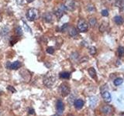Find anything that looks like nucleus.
<instances>
[{
    "label": "nucleus",
    "mask_w": 124,
    "mask_h": 116,
    "mask_svg": "<svg viewBox=\"0 0 124 116\" xmlns=\"http://www.w3.org/2000/svg\"><path fill=\"white\" fill-rule=\"evenodd\" d=\"M113 20H114L116 24L118 25V26L122 25L123 23V22H124L123 18L122 16H120V15H116V16L113 18Z\"/></svg>",
    "instance_id": "13"
},
{
    "label": "nucleus",
    "mask_w": 124,
    "mask_h": 116,
    "mask_svg": "<svg viewBox=\"0 0 124 116\" xmlns=\"http://www.w3.org/2000/svg\"><path fill=\"white\" fill-rule=\"evenodd\" d=\"M67 116H74V115H73L72 114H68Z\"/></svg>",
    "instance_id": "36"
},
{
    "label": "nucleus",
    "mask_w": 124,
    "mask_h": 116,
    "mask_svg": "<svg viewBox=\"0 0 124 116\" xmlns=\"http://www.w3.org/2000/svg\"><path fill=\"white\" fill-rule=\"evenodd\" d=\"M18 41H19V39H18L16 36H11L10 40H9L10 45H11V46H13L15 44H16V43H17Z\"/></svg>",
    "instance_id": "22"
},
{
    "label": "nucleus",
    "mask_w": 124,
    "mask_h": 116,
    "mask_svg": "<svg viewBox=\"0 0 124 116\" xmlns=\"http://www.w3.org/2000/svg\"><path fill=\"white\" fill-rule=\"evenodd\" d=\"M97 101H98V99H95V98H94V97L90 98V106L92 105V108H94Z\"/></svg>",
    "instance_id": "26"
},
{
    "label": "nucleus",
    "mask_w": 124,
    "mask_h": 116,
    "mask_svg": "<svg viewBox=\"0 0 124 116\" xmlns=\"http://www.w3.org/2000/svg\"><path fill=\"white\" fill-rule=\"evenodd\" d=\"M96 51H97V50L95 46H90V47L88 48V53L89 54H91L92 56H94L96 53Z\"/></svg>",
    "instance_id": "21"
},
{
    "label": "nucleus",
    "mask_w": 124,
    "mask_h": 116,
    "mask_svg": "<svg viewBox=\"0 0 124 116\" xmlns=\"http://www.w3.org/2000/svg\"><path fill=\"white\" fill-rule=\"evenodd\" d=\"M8 33H9V28H8L7 26L3 27L1 30V35H2V36H6Z\"/></svg>",
    "instance_id": "24"
},
{
    "label": "nucleus",
    "mask_w": 124,
    "mask_h": 116,
    "mask_svg": "<svg viewBox=\"0 0 124 116\" xmlns=\"http://www.w3.org/2000/svg\"><path fill=\"white\" fill-rule=\"evenodd\" d=\"M74 105H75L76 109L79 110L81 108H82L84 106V101L81 99H77L75 101V102H74Z\"/></svg>",
    "instance_id": "11"
},
{
    "label": "nucleus",
    "mask_w": 124,
    "mask_h": 116,
    "mask_svg": "<svg viewBox=\"0 0 124 116\" xmlns=\"http://www.w3.org/2000/svg\"><path fill=\"white\" fill-rule=\"evenodd\" d=\"M64 6L66 7V9H67V10H69V11H73L75 9V3L73 0H68V1L65 2Z\"/></svg>",
    "instance_id": "8"
},
{
    "label": "nucleus",
    "mask_w": 124,
    "mask_h": 116,
    "mask_svg": "<svg viewBox=\"0 0 124 116\" xmlns=\"http://www.w3.org/2000/svg\"><path fill=\"white\" fill-rule=\"evenodd\" d=\"M78 34V30L75 27H71V29H69V35L71 37H76Z\"/></svg>",
    "instance_id": "14"
},
{
    "label": "nucleus",
    "mask_w": 124,
    "mask_h": 116,
    "mask_svg": "<svg viewBox=\"0 0 124 116\" xmlns=\"http://www.w3.org/2000/svg\"><path fill=\"white\" fill-rule=\"evenodd\" d=\"M122 116H124V114H123V115H122Z\"/></svg>",
    "instance_id": "37"
},
{
    "label": "nucleus",
    "mask_w": 124,
    "mask_h": 116,
    "mask_svg": "<svg viewBox=\"0 0 124 116\" xmlns=\"http://www.w3.org/2000/svg\"><path fill=\"white\" fill-rule=\"evenodd\" d=\"M101 14H102L103 16L106 17L108 15V11L107 9H103V10H102V12H101Z\"/></svg>",
    "instance_id": "30"
},
{
    "label": "nucleus",
    "mask_w": 124,
    "mask_h": 116,
    "mask_svg": "<svg viewBox=\"0 0 124 116\" xmlns=\"http://www.w3.org/2000/svg\"><path fill=\"white\" fill-rule=\"evenodd\" d=\"M101 113L104 115H110L113 112V108L110 105H104L100 108Z\"/></svg>",
    "instance_id": "7"
},
{
    "label": "nucleus",
    "mask_w": 124,
    "mask_h": 116,
    "mask_svg": "<svg viewBox=\"0 0 124 116\" xmlns=\"http://www.w3.org/2000/svg\"><path fill=\"white\" fill-rule=\"evenodd\" d=\"M66 10H67V9H66V7L64 6V4H61L60 6H58L55 9H54V15H56V17L60 19L63 15H64Z\"/></svg>",
    "instance_id": "3"
},
{
    "label": "nucleus",
    "mask_w": 124,
    "mask_h": 116,
    "mask_svg": "<svg viewBox=\"0 0 124 116\" xmlns=\"http://www.w3.org/2000/svg\"><path fill=\"white\" fill-rule=\"evenodd\" d=\"M43 19L46 22H51L53 20V15L50 13H46L43 15Z\"/></svg>",
    "instance_id": "12"
},
{
    "label": "nucleus",
    "mask_w": 124,
    "mask_h": 116,
    "mask_svg": "<svg viewBox=\"0 0 124 116\" xmlns=\"http://www.w3.org/2000/svg\"><path fill=\"white\" fill-rule=\"evenodd\" d=\"M88 74L90 75V77L93 79H96V71L94 67H90L88 69Z\"/></svg>",
    "instance_id": "15"
},
{
    "label": "nucleus",
    "mask_w": 124,
    "mask_h": 116,
    "mask_svg": "<svg viewBox=\"0 0 124 116\" xmlns=\"http://www.w3.org/2000/svg\"><path fill=\"white\" fill-rule=\"evenodd\" d=\"M55 80H56L55 74L51 71L46 73L44 76V78H43V82H44V84L46 87H51L54 85V82H55Z\"/></svg>",
    "instance_id": "1"
},
{
    "label": "nucleus",
    "mask_w": 124,
    "mask_h": 116,
    "mask_svg": "<svg viewBox=\"0 0 124 116\" xmlns=\"http://www.w3.org/2000/svg\"><path fill=\"white\" fill-rule=\"evenodd\" d=\"M123 3H124V0H116V6H117L118 8H121L123 6Z\"/></svg>",
    "instance_id": "23"
},
{
    "label": "nucleus",
    "mask_w": 124,
    "mask_h": 116,
    "mask_svg": "<svg viewBox=\"0 0 124 116\" xmlns=\"http://www.w3.org/2000/svg\"><path fill=\"white\" fill-rule=\"evenodd\" d=\"M36 113H35V110L32 108H29L28 109V116H35Z\"/></svg>",
    "instance_id": "25"
},
{
    "label": "nucleus",
    "mask_w": 124,
    "mask_h": 116,
    "mask_svg": "<svg viewBox=\"0 0 124 116\" xmlns=\"http://www.w3.org/2000/svg\"><path fill=\"white\" fill-rule=\"evenodd\" d=\"M56 109L58 113L61 114L62 112L64 110V104L61 100H57V102L56 103Z\"/></svg>",
    "instance_id": "9"
},
{
    "label": "nucleus",
    "mask_w": 124,
    "mask_h": 116,
    "mask_svg": "<svg viewBox=\"0 0 124 116\" xmlns=\"http://www.w3.org/2000/svg\"><path fill=\"white\" fill-rule=\"evenodd\" d=\"M70 76H71V73L67 71H64L59 73L60 78H62V79H68L70 78Z\"/></svg>",
    "instance_id": "16"
},
{
    "label": "nucleus",
    "mask_w": 124,
    "mask_h": 116,
    "mask_svg": "<svg viewBox=\"0 0 124 116\" xmlns=\"http://www.w3.org/2000/svg\"><path fill=\"white\" fill-rule=\"evenodd\" d=\"M23 23H24V27H25V29H28V31H29V32H31V29H30V27L28 26H27V24H26V23L24 22H23Z\"/></svg>",
    "instance_id": "32"
},
{
    "label": "nucleus",
    "mask_w": 124,
    "mask_h": 116,
    "mask_svg": "<svg viewBox=\"0 0 124 116\" xmlns=\"http://www.w3.org/2000/svg\"><path fill=\"white\" fill-rule=\"evenodd\" d=\"M22 66V64L20 61L16 60L13 62V63H10L9 61H7L6 63V68L10 69V70H18L19 68H20Z\"/></svg>",
    "instance_id": "6"
},
{
    "label": "nucleus",
    "mask_w": 124,
    "mask_h": 116,
    "mask_svg": "<svg viewBox=\"0 0 124 116\" xmlns=\"http://www.w3.org/2000/svg\"><path fill=\"white\" fill-rule=\"evenodd\" d=\"M7 90L8 91H9L11 93H15V92H16V90L14 88V87L13 86H11V85H9V86L7 87Z\"/></svg>",
    "instance_id": "29"
},
{
    "label": "nucleus",
    "mask_w": 124,
    "mask_h": 116,
    "mask_svg": "<svg viewBox=\"0 0 124 116\" xmlns=\"http://www.w3.org/2000/svg\"><path fill=\"white\" fill-rule=\"evenodd\" d=\"M123 82V78H121V77H117V78H116L113 81V84L115 86H119V85L122 84Z\"/></svg>",
    "instance_id": "17"
},
{
    "label": "nucleus",
    "mask_w": 124,
    "mask_h": 116,
    "mask_svg": "<svg viewBox=\"0 0 124 116\" xmlns=\"http://www.w3.org/2000/svg\"><path fill=\"white\" fill-rule=\"evenodd\" d=\"M68 23H66V24H64V26H61V32H64V30L68 28Z\"/></svg>",
    "instance_id": "31"
},
{
    "label": "nucleus",
    "mask_w": 124,
    "mask_h": 116,
    "mask_svg": "<svg viewBox=\"0 0 124 116\" xmlns=\"http://www.w3.org/2000/svg\"><path fill=\"white\" fill-rule=\"evenodd\" d=\"M16 34L18 35V36H22L23 31H22V29L20 28V26L16 27Z\"/></svg>",
    "instance_id": "27"
},
{
    "label": "nucleus",
    "mask_w": 124,
    "mask_h": 116,
    "mask_svg": "<svg viewBox=\"0 0 124 116\" xmlns=\"http://www.w3.org/2000/svg\"><path fill=\"white\" fill-rule=\"evenodd\" d=\"M46 53H48L50 54H53L54 53V48L53 46H48V47L46 48Z\"/></svg>",
    "instance_id": "28"
},
{
    "label": "nucleus",
    "mask_w": 124,
    "mask_h": 116,
    "mask_svg": "<svg viewBox=\"0 0 124 116\" xmlns=\"http://www.w3.org/2000/svg\"><path fill=\"white\" fill-rule=\"evenodd\" d=\"M0 103H1V100H0Z\"/></svg>",
    "instance_id": "38"
},
{
    "label": "nucleus",
    "mask_w": 124,
    "mask_h": 116,
    "mask_svg": "<svg viewBox=\"0 0 124 116\" xmlns=\"http://www.w3.org/2000/svg\"><path fill=\"white\" fill-rule=\"evenodd\" d=\"M88 22H89V25H90L92 27H94L97 24V19L95 17H92V18L89 19Z\"/></svg>",
    "instance_id": "18"
},
{
    "label": "nucleus",
    "mask_w": 124,
    "mask_h": 116,
    "mask_svg": "<svg viewBox=\"0 0 124 116\" xmlns=\"http://www.w3.org/2000/svg\"><path fill=\"white\" fill-rule=\"evenodd\" d=\"M78 30L81 33H85L87 32L88 29V22L83 19H80L78 21Z\"/></svg>",
    "instance_id": "4"
},
{
    "label": "nucleus",
    "mask_w": 124,
    "mask_h": 116,
    "mask_svg": "<svg viewBox=\"0 0 124 116\" xmlns=\"http://www.w3.org/2000/svg\"><path fill=\"white\" fill-rule=\"evenodd\" d=\"M52 116H61L60 115H58V114H55V115H52Z\"/></svg>",
    "instance_id": "35"
},
{
    "label": "nucleus",
    "mask_w": 124,
    "mask_h": 116,
    "mask_svg": "<svg viewBox=\"0 0 124 116\" xmlns=\"http://www.w3.org/2000/svg\"><path fill=\"white\" fill-rule=\"evenodd\" d=\"M40 16V13L37 9L34 8H31V9H28L26 13V19L29 21H35L39 19Z\"/></svg>",
    "instance_id": "2"
},
{
    "label": "nucleus",
    "mask_w": 124,
    "mask_h": 116,
    "mask_svg": "<svg viewBox=\"0 0 124 116\" xmlns=\"http://www.w3.org/2000/svg\"><path fill=\"white\" fill-rule=\"evenodd\" d=\"M26 2H28V3H30V2H33L34 0H26Z\"/></svg>",
    "instance_id": "33"
},
{
    "label": "nucleus",
    "mask_w": 124,
    "mask_h": 116,
    "mask_svg": "<svg viewBox=\"0 0 124 116\" xmlns=\"http://www.w3.org/2000/svg\"><path fill=\"white\" fill-rule=\"evenodd\" d=\"M2 16L1 13H0V21H2Z\"/></svg>",
    "instance_id": "34"
},
{
    "label": "nucleus",
    "mask_w": 124,
    "mask_h": 116,
    "mask_svg": "<svg viewBox=\"0 0 124 116\" xmlns=\"http://www.w3.org/2000/svg\"><path fill=\"white\" fill-rule=\"evenodd\" d=\"M59 91H60V93L62 96L66 97L70 94V92H71V88H70V86L68 83L64 82V83H62L60 85Z\"/></svg>",
    "instance_id": "5"
},
{
    "label": "nucleus",
    "mask_w": 124,
    "mask_h": 116,
    "mask_svg": "<svg viewBox=\"0 0 124 116\" xmlns=\"http://www.w3.org/2000/svg\"><path fill=\"white\" fill-rule=\"evenodd\" d=\"M107 27H108V23L103 22L99 27V30L101 31V32H105V31L107 29Z\"/></svg>",
    "instance_id": "20"
},
{
    "label": "nucleus",
    "mask_w": 124,
    "mask_h": 116,
    "mask_svg": "<svg viewBox=\"0 0 124 116\" xmlns=\"http://www.w3.org/2000/svg\"><path fill=\"white\" fill-rule=\"evenodd\" d=\"M117 53H118V56L119 57H124V48L123 47V46H119L118 50H117Z\"/></svg>",
    "instance_id": "19"
},
{
    "label": "nucleus",
    "mask_w": 124,
    "mask_h": 116,
    "mask_svg": "<svg viewBox=\"0 0 124 116\" xmlns=\"http://www.w3.org/2000/svg\"><path fill=\"white\" fill-rule=\"evenodd\" d=\"M102 98H103L104 101H105L106 102H110L111 101H112V96H111V94H110V93L108 92V91H107L102 92Z\"/></svg>",
    "instance_id": "10"
}]
</instances>
